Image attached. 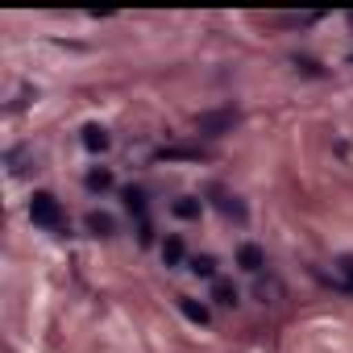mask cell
Instances as JSON below:
<instances>
[{
	"label": "cell",
	"instance_id": "11",
	"mask_svg": "<svg viewBox=\"0 0 353 353\" xmlns=\"http://www.w3.org/2000/svg\"><path fill=\"white\" fill-rule=\"evenodd\" d=\"M179 307H183V316H188V320L208 324V307H204V303H196V299H188V295H183V299H179Z\"/></svg>",
	"mask_w": 353,
	"mask_h": 353
},
{
	"label": "cell",
	"instance_id": "8",
	"mask_svg": "<svg viewBox=\"0 0 353 353\" xmlns=\"http://www.w3.org/2000/svg\"><path fill=\"white\" fill-rule=\"evenodd\" d=\"M200 212H204V204H200L196 196H183V200H174V216H183V221H200Z\"/></svg>",
	"mask_w": 353,
	"mask_h": 353
},
{
	"label": "cell",
	"instance_id": "13",
	"mask_svg": "<svg viewBox=\"0 0 353 353\" xmlns=\"http://www.w3.org/2000/svg\"><path fill=\"white\" fill-rule=\"evenodd\" d=\"M88 188H92V192H108V188H112V170H92V174H88Z\"/></svg>",
	"mask_w": 353,
	"mask_h": 353
},
{
	"label": "cell",
	"instance_id": "2",
	"mask_svg": "<svg viewBox=\"0 0 353 353\" xmlns=\"http://www.w3.org/2000/svg\"><path fill=\"white\" fill-rule=\"evenodd\" d=\"M196 125H200V133H225L237 125V112H204V117H196Z\"/></svg>",
	"mask_w": 353,
	"mask_h": 353
},
{
	"label": "cell",
	"instance_id": "6",
	"mask_svg": "<svg viewBox=\"0 0 353 353\" xmlns=\"http://www.w3.org/2000/svg\"><path fill=\"white\" fill-rule=\"evenodd\" d=\"M212 299H216L221 307H233V303H237L241 295H237V287H233L229 279H216V283H212Z\"/></svg>",
	"mask_w": 353,
	"mask_h": 353
},
{
	"label": "cell",
	"instance_id": "12",
	"mask_svg": "<svg viewBox=\"0 0 353 353\" xmlns=\"http://www.w3.org/2000/svg\"><path fill=\"white\" fill-rule=\"evenodd\" d=\"M125 208H129L133 216H141V221H145V196H141L137 188H129V192H125Z\"/></svg>",
	"mask_w": 353,
	"mask_h": 353
},
{
	"label": "cell",
	"instance_id": "4",
	"mask_svg": "<svg viewBox=\"0 0 353 353\" xmlns=\"http://www.w3.org/2000/svg\"><path fill=\"white\" fill-rule=\"evenodd\" d=\"M237 266L250 270V274H258V270L266 266V254H262L258 245H241V250H237Z\"/></svg>",
	"mask_w": 353,
	"mask_h": 353
},
{
	"label": "cell",
	"instance_id": "9",
	"mask_svg": "<svg viewBox=\"0 0 353 353\" xmlns=\"http://www.w3.org/2000/svg\"><path fill=\"white\" fill-rule=\"evenodd\" d=\"M183 254H188V250H183V241H179V237H166V241H162V262H166V266H179V262H183Z\"/></svg>",
	"mask_w": 353,
	"mask_h": 353
},
{
	"label": "cell",
	"instance_id": "15",
	"mask_svg": "<svg viewBox=\"0 0 353 353\" xmlns=\"http://www.w3.org/2000/svg\"><path fill=\"white\" fill-rule=\"evenodd\" d=\"M336 274H341V283L353 291V254H345V258H336Z\"/></svg>",
	"mask_w": 353,
	"mask_h": 353
},
{
	"label": "cell",
	"instance_id": "7",
	"mask_svg": "<svg viewBox=\"0 0 353 353\" xmlns=\"http://www.w3.org/2000/svg\"><path fill=\"white\" fill-rule=\"evenodd\" d=\"M5 162H9V170H13V174H26V170L34 166V154L21 145V150H9V154H5Z\"/></svg>",
	"mask_w": 353,
	"mask_h": 353
},
{
	"label": "cell",
	"instance_id": "10",
	"mask_svg": "<svg viewBox=\"0 0 353 353\" xmlns=\"http://www.w3.org/2000/svg\"><path fill=\"white\" fill-rule=\"evenodd\" d=\"M192 270H196L200 279H212V283H216V258H212V254H200V258H192Z\"/></svg>",
	"mask_w": 353,
	"mask_h": 353
},
{
	"label": "cell",
	"instance_id": "1",
	"mask_svg": "<svg viewBox=\"0 0 353 353\" xmlns=\"http://www.w3.org/2000/svg\"><path fill=\"white\" fill-rule=\"evenodd\" d=\"M30 221H34L38 229H46V233H63V229H67V216H63V208H59V200H54L50 192H34V200H30Z\"/></svg>",
	"mask_w": 353,
	"mask_h": 353
},
{
	"label": "cell",
	"instance_id": "5",
	"mask_svg": "<svg viewBox=\"0 0 353 353\" xmlns=\"http://www.w3.org/2000/svg\"><path fill=\"white\" fill-rule=\"evenodd\" d=\"M112 229H117V221H112L108 212H88V233H96V237H112Z\"/></svg>",
	"mask_w": 353,
	"mask_h": 353
},
{
	"label": "cell",
	"instance_id": "16",
	"mask_svg": "<svg viewBox=\"0 0 353 353\" xmlns=\"http://www.w3.org/2000/svg\"><path fill=\"white\" fill-rule=\"evenodd\" d=\"M162 162H174V158H200V150H158Z\"/></svg>",
	"mask_w": 353,
	"mask_h": 353
},
{
	"label": "cell",
	"instance_id": "14",
	"mask_svg": "<svg viewBox=\"0 0 353 353\" xmlns=\"http://www.w3.org/2000/svg\"><path fill=\"white\" fill-rule=\"evenodd\" d=\"M216 204H221V212H225V216H233V221H245V208H241L233 196H221Z\"/></svg>",
	"mask_w": 353,
	"mask_h": 353
},
{
	"label": "cell",
	"instance_id": "3",
	"mask_svg": "<svg viewBox=\"0 0 353 353\" xmlns=\"http://www.w3.org/2000/svg\"><path fill=\"white\" fill-rule=\"evenodd\" d=\"M83 145H88L92 154H104V150L112 145V137H108L104 125H83Z\"/></svg>",
	"mask_w": 353,
	"mask_h": 353
}]
</instances>
